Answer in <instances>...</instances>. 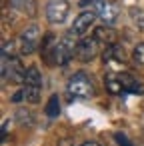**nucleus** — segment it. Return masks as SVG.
<instances>
[{
	"instance_id": "0eeeda50",
	"label": "nucleus",
	"mask_w": 144,
	"mask_h": 146,
	"mask_svg": "<svg viewBox=\"0 0 144 146\" xmlns=\"http://www.w3.org/2000/svg\"><path fill=\"white\" fill-rule=\"evenodd\" d=\"M94 18H96V12H94V10L80 12V14L74 18V24H72L70 32H72L74 36H84V34L90 30V26L94 24Z\"/></svg>"
},
{
	"instance_id": "9b49d317",
	"label": "nucleus",
	"mask_w": 144,
	"mask_h": 146,
	"mask_svg": "<svg viewBox=\"0 0 144 146\" xmlns=\"http://www.w3.org/2000/svg\"><path fill=\"white\" fill-rule=\"evenodd\" d=\"M22 94H24V100L30 102V104H36L40 100V94H42V86H26L22 88Z\"/></svg>"
},
{
	"instance_id": "7ed1b4c3",
	"label": "nucleus",
	"mask_w": 144,
	"mask_h": 146,
	"mask_svg": "<svg viewBox=\"0 0 144 146\" xmlns=\"http://www.w3.org/2000/svg\"><path fill=\"white\" fill-rule=\"evenodd\" d=\"M2 76L10 84H20L26 78V68L18 58H8V60H2Z\"/></svg>"
},
{
	"instance_id": "6e6552de",
	"label": "nucleus",
	"mask_w": 144,
	"mask_h": 146,
	"mask_svg": "<svg viewBox=\"0 0 144 146\" xmlns=\"http://www.w3.org/2000/svg\"><path fill=\"white\" fill-rule=\"evenodd\" d=\"M102 60H104V64H124L126 62V52L120 44H112L102 52Z\"/></svg>"
},
{
	"instance_id": "f8f14e48",
	"label": "nucleus",
	"mask_w": 144,
	"mask_h": 146,
	"mask_svg": "<svg viewBox=\"0 0 144 146\" xmlns=\"http://www.w3.org/2000/svg\"><path fill=\"white\" fill-rule=\"evenodd\" d=\"M24 84H26V86H42V76H40V72H38V68H36V66L26 68Z\"/></svg>"
},
{
	"instance_id": "20e7f679",
	"label": "nucleus",
	"mask_w": 144,
	"mask_h": 146,
	"mask_svg": "<svg viewBox=\"0 0 144 146\" xmlns=\"http://www.w3.org/2000/svg\"><path fill=\"white\" fill-rule=\"evenodd\" d=\"M94 12L96 16L104 22V26H110L118 20L120 16V6L116 2H112V0H100V2L94 6Z\"/></svg>"
},
{
	"instance_id": "f257e3e1",
	"label": "nucleus",
	"mask_w": 144,
	"mask_h": 146,
	"mask_svg": "<svg viewBox=\"0 0 144 146\" xmlns=\"http://www.w3.org/2000/svg\"><path fill=\"white\" fill-rule=\"evenodd\" d=\"M66 92L72 98H92L96 94V86H94V82L90 80L88 74L76 72V74L70 76V80L66 84Z\"/></svg>"
},
{
	"instance_id": "a211bd4d",
	"label": "nucleus",
	"mask_w": 144,
	"mask_h": 146,
	"mask_svg": "<svg viewBox=\"0 0 144 146\" xmlns=\"http://www.w3.org/2000/svg\"><path fill=\"white\" fill-rule=\"evenodd\" d=\"M114 138H116V142H118V146H132V142L122 134V132H116L114 134Z\"/></svg>"
},
{
	"instance_id": "9d476101",
	"label": "nucleus",
	"mask_w": 144,
	"mask_h": 146,
	"mask_svg": "<svg viewBox=\"0 0 144 146\" xmlns=\"http://www.w3.org/2000/svg\"><path fill=\"white\" fill-rule=\"evenodd\" d=\"M104 84H106V90L110 94H124V84H122L118 72H108L104 76Z\"/></svg>"
},
{
	"instance_id": "ddd939ff",
	"label": "nucleus",
	"mask_w": 144,
	"mask_h": 146,
	"mask_svg": "<svg viewBox=\"0 0 144 146\" xmlns=\"http://www.w3.org/2000/svg\"><path fill=\"white\" fill-rule=\"evenodd\" d=\"M128 14H130V20H132V24H134L138 30H144V8L132 6V8L128 10Z\"/></svg>"
},
{
	"instance_id": "f3484780",
	"label": "nucleus",
	"mask_w": 144,
	"mask_h": 146,
	"mask_svg": "<svg viewBox=\"0 0 144 146\" xmlns=\"http://www.w3.org/2000/svg\"><path fill=\"white\" fill-rule=\"evenodd\" d=\"M16 118H18V120H20L24 126H26V124H32V116H30V112H26L24 108H20V110H18Z\"/></svg>"
},
{
	"instance_id": "2eb2a0df",
	"label": "nucleus",
	"mask_w": 144,
	"mask_h": 146,
	"mask_svg": "<svg viewBox=\"0 0 144 146\" xmlns=\"http://www.w3.org/2000/svg\"><path fill=\"white\" fill-rule=\"evenodd\" d=\"M46 114H48L50 118H54V116L60 114V100H58L56 94L50 96V100H48V104H46Z\"/></svg>"
},
{
	"instance_id": "4468645a",
	"label": "nucleus",
	"mask_w": 144,
	"mask_h": 146,
	"mask_svg": "<svg viewBox=\"0 0 144 146\" xmlns=\"http://www.w3.org/2000/svg\"><path fill=\"white\" fill-rule=\"evenodd\" d=\"M16 50H18V40H4L2 42V60L16 58Z\"/></svg>"
},
{
	"instance_id": "4be33fe9",
	"label": "nucleus",
	"mask_w": 144,
	"mask_h": 146,
	"mask_svg": "<svg viewBox=\"0 0 144 146\" xmlns=\"http://www.w3.org/2000/svg\"><path fill=\"white\" fill-rule=\"evenodd\" d=\"M80 146H100L98 142H84V144H80Z\"/></svg>"
},
{
	"instance_id": "1a4fd4ad",
	"label": "nucleus",
	"mask_w": 144,
	"mask_h": 146,
	"mask_svg": "<svg viewBox=\"0 0 144 146\" xmlns=\"http://www.w3.org/2000/svg\"><path fill=\"white\" fill-rule=\"evenodd\" d=\"M92 38H94L98 44H104L106 48L112 46V44H116V32H114L110 26H98V28H94Z\"/></svg>"
},
{
	"instance_id": "dca6fc26",
	"label": "nucleus",
	"mask_w": 144,
	"mask_h": 146,
	"mask_svg": "<svg viewBox=\"0 0 144 146\" xmlns=\"http://www.w3.org/2000/svg\"><path fill=\"white\" fill-rule=\"evenodd\" d=\"M132 60L140 66H144V42H138L132 50Z\"/></svg>"
},
{
	"instance_id": "423d86ee",
	"label": "nucleus",
	"mask_w": 144,
	"mask_h": 146,
	"mask_svg": "<svg viewBox=\"0 0 144 146\" xmlns=\"http://www.w3.org/2000/svg\"><path fill=\"white\" fill-rule=\"evenodd\" d=\"M98 50H100V44L90 36V38H82L78 42V48H76V58L80 62H90L98 56Z\"/></svg>"
},
{
	"instance_id": "39448f33",
	"label": "nucleus",
	"mask_w": 144,
	"mask_h": 146,
	"mask_svg": "<svg viewBox=\"0 0 144 146\" xmlns=\"http://www.w3.org/2000/svg\"><path fill=\"white\" fill-rule=\"evenodd\" d=\"M70 12V4L66 0H50L46 6V18L50 24H62L68 18Z\"/></svg>"
},
{
	"instance_id": "f03ea898",
	"label": "nucleus",
	"mask_w": 144,
	"mask_h": 146,
	"mask_svg": "<svg viewBox=\"0 0 144 146\" xmlns=\"http://www.w3.org/2000/svg\"><path fill=\"white\" fill-rule=\"evenodd\" d=\"M40 44V28L36 24H30L22 30V34L18 36V52L22 56L32 54Z\"/></svg>"
},
{
	"instance_id": "412c9836",
	"label": "nucleus",
	"mask_w": 144,
	"mask_h": 146,
	"mask_svg": "<svg viewBox=\"0 0 144 146\" xmlns=\"http://www.w3.org/2000/svg\"><path fill=\"white\" fill-rule=\"evenodd\" d=\"M8 124H10V120H6V122L2 124V140H6V134H8Z\"/></svg>"
},
{
	"instance_id": "6ab92c4d",
	"label": "nucleus",
	"mask_w": 144,
	"mask_h": 146,
	"mask_svg": "<svg viewBox=\"0 0 144 146\" xmlns=\"http://www.w3.org/2000/svg\"><path fill=\"white\" fill-rule=\"evenodd\" d=\"M98 2H100V0H80V6H84V8L90 6V10H94V6H96Z\"/></svg>"
},
{
	"instance_id": "aec40b11",
	"label": "nucleus",
	"mask_w": 144,
	"mask_h": 146,
	"mask_svg": "<svg viewBox=\"0 0 144 146\" xmlns=\"http://www.w3.org/2000/svg\"><path fill=\"white\" fill-rule=\"evenodd\" d=\"M10 2H12V6H14V8L22 10V8L26 6V2H28V0H10Z\"/></svg>"
}]
</instances>
